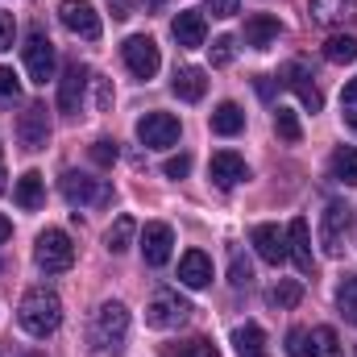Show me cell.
<instances>
[{
    "label": "cell",
    "mask_w": 357,
    "mask_h": 357,
    "mask_svg": "<svg viewBox=\"0 0 357 357\" xmlns=\"http://www.w3.org/2000/svg\"><path fill=\"white\" fill-rule=\"evenodd\" d=\"M17 320L29 337H50L59 324H63V299L50 291V287H33L21 295V307H17Z\"/></svg>",
    "instance_id": "6da1fadb"
},
{
    "label": "cell",
    "mask_w": 357,
    "mask_h": 357,
    "mask_svg": "<svg viewBox=\"0 0 357 357\" xmlns=\"http://www.w3.org/2000/svg\"><path fill=\"white\" fill-rule=\"evenodd\" d=\"M125 337H129V312H125V303H116V299L112 303H100L96 316H91V324H88V349L91 354L121 349Z\"/></svg>",
    "instance_id": "7a4b0ae2"
},
{
    "label": "cell",
    "mask_w": 357,
    "mask_h": 357,
    "mask_svg": "<svg viewBox=\"0 0 357 357\" xmlns=\"http://www.w3.org/2000/svg\"><path fill=\"white\" fill-rule=\"evenodd\" d=\"M33 262H38V270H46V274L71 270L75 266V245H71V237H67L63 229H46V233L38 237V245H33Z\"/></svg>",
    "instance_id": "3957f363"
},
{
    "label": "cell",
    "mask_w": 357,
    "mask_h": 357,
    "mask_svg": "<svg viewBox=\"0 0 357 357\" xmlns=\"http://www.w3.org/2000/svg\"><path fill=\"white\" fill-rule=\"evenodd\" d=\"M59 187H63V199L75 204V208H104V204H112L108 178H91V175H79V171H67V175L59 178Z\"/></svg>",
    "instance_id": "277c9868"
},
{
    "label": "cell",
    "mask_w": 357,
    "mask_h": 357,
    "mask_svg": "<svg viewBox=\"0 0 357 357\" xmlns=\"http://www.w3.org/2000/svg\"><path fill=\"white\" fill-rule=\"evenodd\" d=\"M287 354L291 357H341V341L328 324L320 328H295L287 337Z\"/></svg>",
    "instance_id": "5b68a950"
},
{
    "label": "cell",
    "mask_w": 357,
    "mask_h": 357,
    "mask_svg": "<svg viewBox=\"0 0 357 357\" xmlns=\"http://www.w3.org/2000/svg\"><path fill=\"white\" fill-rule=\"evenodd\" d=\"M121 59H125V67H129L137 79H154V75H158V67H162L158 42H154V38H146V33H133V38H125V46H121Z\"/></svg>",
    "instance_id": "8992f818"
},
{
    "label": "cell",
    "mask_w": 357,
    "mask_h": 357,
    "mask_svg": "<svg viewBox=\"0 0 357 357\" xmlns=\"http://www.w3.org/2000/svg\"><path fill=\"white\" fill-rule=\"evenodd\" d=\"M54 42L42 33V29H29V38H25V71H29V79L33 84H50L54 79Z\"/></svg>",
    "instance_id": "52a82bcc"
},
{
    "label": "cell",
    "mask_w": 357,
    "mask_h": 357,
    "mask_svg": "<svg viewBox=\"0 0 357 357\" xmlns=\"http://www.w3.org/2000/svg\"><path fill=\"white\" fill-rule=\"evenodd\" d=\"M349 225H354L349 208H345L341 199H333V204L324 208V216H320V245H324V254H328V258H341V254H345Z\"/></svg>",
    "instance_id": "ba28073f"
},
{
    "label": "cell",
    "mask_w": 357,
    "mask_h": 357,
    "mask_svg": "<svg viewBox=\"0 0 357 357\" xmlns=\"http://www.w3.org/2000/svg\"><path fill=\"white\" fill-rule=\"evenodd\" d=\"M178 133H183V125H178V116H171V112H146V116L137 121V137H142V146H150V150L175 146Z\"/></svg>",
    "instance_id": "9c48e42d"
},
{
    "label": "cell",
    "mask_w": 357,
    "mask_h": 357,
    "mask_svg": "<svg viewBox=\"0 0 357 357\" xmlns=\"http://www.w3.org/2000/svg\"><path fill=\"white\" fill-rule=\"evenodd\" d=\"M59 21L75 33V38H84V42H100V13L91 8L88 0H63L59 4Z\"/></svg>",
    "instance_id": "30bf717a"
},
{
    "label": "cell",
    "mask_w": 357,
    "mask_h": 357,
    "mask_svg": "<svg viewBox=\"0 0 357 357\" xmlns=\"http://www.w3.org/2000/svg\"><path fill=\"white\" fill-rule=\"evenodd\" d=\"M17 142H21V150H46V142H50L46 104H25V112L17 116Z\"/></svg>",
    "instance_id": "8fae6325"
},
{
    "label": "cell",
    "mask_w": 357,
    "mask_h": 357,
    "mask_svg": "<svg viewBox=\"0 0 357 357\" xmlns=\"http://www.w3.org/2000/svg\"><path fill=\"white\" fill-rule=\"evenodd\" d=\"M88 84H91V71L84 63H67L63 79H59V112L75 116L84 108V96H88Z\"/></svg>",
    "instance_id": "7c38bea8"
},
{
    "label": "cell",
    "mask_w": 357,
    "mask_h": 357,
    "mask_svg": "<svg viewBox=\"0 0 357 357\" xmlns=\"http://www.w3.org/2000/svg\"><path fill=\"white\" fill-rule=\"evenodd\" d=\"M187 312H191V307L178 299L175 291H158V295L146 303V324H150V328H178V324L187 320Z\"/></svg>",
    "instance_id": "4fadbf2b"
},
{
    "label": "cell",
    "mask_w": 357,
    "mask_h": 357,
    "mask_svg": "<svg viewBox=\"0 0 357 357\" xmlns=\"http://www.w3.org/2000/svg\"><path fill=\"white\" fill-rule=\"evenodd\" d=\"M171 245H175L171 225L154 220V225L142 229V258H146V266H167L171 262Z\"/></svg>",
    "instance_id": "5bb4252c"
},
{
    "label": "cell",
    "mask_w": 357,
    "mask_h": 357,
    "mask_svg": "<svg viewBox=\"0 0 357 357\" xmlns=\"http://www.w3.org/2000/svg\"><path fill=\"white\" fill-rule=\"evenodd\" d=\"M282 84L299 96V104H303L307 112H320V108H324V96H320L316 79H312V71H307L303 63H287V67H282Z\"/></svg>",
    "instance_id": "9a60e30c"
},
{
    "label": "cell",
    "mask_w": 357,
    "mask_h": 357,
    "mask_svg": "<svg viewBox=\"0 0 357 357\" xmlns=\"http://www.w3.org/2000/svg\"><path fill=\"white\" fill-rule=\"evenodd\" d=\"M208 175L216 187H237V183H245L250 178V167H245V158L241 154H233V150H216L212 154V162H208Z\"/></svg>",
    "instance_id": "2e32d148"
},
{
    "label": "cell",
    "mask_w": 357,
    "mask_h": 357,
    "mask_svg": "<svg viewBox=\"0 0 357 357\" xmlns=\"http://www.w3.org/2000/svg\"><path fill=\"white\" fill-rule=\"evenodd\" d=\"M250 241H254V250H258L262 262H270V266H282L287 262V233L278 225H258L250 233Z\"/></svg>",
    "instance_id": "e0dca14e"
},
{
    "label": "cell",
    "mask_w": 357,
    "mask_h": 357,
    "mask_svg": "<svg viewBox=\"0 0 357 357\" xmlns=\"http://www.w3.org/2000/svg\"><path fill=\"white\" fill-rule=\"evenodd\" d=\"M171 33H175V42L183 50H199L204 38H208V21H204V13H195V8H183L175 21H171Z\"/></svg>",
    "instance_id": "ac0fdd59"
},
{
    "label": "cell",
    "mask_w": 357,
    "mask_h": 357,
    "mask_svg": "<svg viewBox=\"0 0 357 357\" xmlns=\"http://www.w3.org/2000/svg\"><path fill=\"white\" fill-rule=\"evenodd\" d=\"M178 282L191 287V291H204V287L212 282V258H208L204 250H187V254L178 258Z\"/></svg>",
    "instance_id": "d6986e66"
},
{
    "label": "cell",
    "mask_w": 357,
    "mask_h": 357,
    "mask_svg": "<svg viewBox=\"0 0 357 357\" xmlns=\"http://www.w3.org/2000/svg\"><path fill=\"white\" fill-rule=\"evenodd\" d=\"M287 258H295V266L303 274L316 270V258H312V233H307V220H291L287 225Z\"/></svg>",
    "instance_id": "ffe728a7"
},
{
    "label": "cell",
    "mask_w": 357,
    "mask_h": 357,
    "mask_svg": "<svg viewBox=\"0 0 357 357\" xmlns=\"http://www.w3.org/2000/svg\"><path fill=\"white\" fill-rule=\"evenodd\" d=\"M278 17H270V13H254V17H245V46H254V50H270L274 46V38H278Z\"/></svg>",
    "instance_id": "44dd1931"
},
{
    "label": "cell",
    "mask_w": 357,
    "mask_h": 357,
    "mask_svg": "<svg viewBox=\"0 0 357 357\" xmlns=\"http://www.w3.org/2000/svg\"><path fill=\"white\" fill-rule=\"evenodd\" d=\"M13 199H17V208H25V212L42 208V199H46V178L38 175V171H25V175L17 178V191H13Z\"/></svg>",
    "instance_id": "7402d4cb"
},
{
    "label": "cell",
    "mask_w": 357,
    "mask_h": 357,
    "mask_svg": "<svg viewBox=\"0 0 357 357\" xmlns=\"http://www.w3.org/2000/svg\"><path fill=\"white\" fill-rule=\"evenodd\" d=\"M171 88H175L178 100L195 104V100H204V91H208V79H204V71H199V67H178L175 79H171Z\"/></svg>",
    "instance_id": "603a6c76"
},
{
    "label": "cell",
    "mask_w": 357,
    "mask_h": 357,
    "mask_svg": "<svg viewBox=\"0 0 357 357\" xmlns=\"http://www.w3.org/2000/svg\"><path fill=\"white\" fill-rule=\"evenodd\" d=\"M307 8H312V21H320V25H337L345 17H357V0H307Z\"/></svg>",
    "instance_id": "cb8c5ba5"
},
{
    "label": "cell",
    "mask_w": 357,
    "mask_h": 357,
    "mask_svg": "<svg viewBox=\"0 0 357 357\" xmlns=\"http://www.w3.org/2000/svg\"><path fill=\"white\" fill-rule=\"evenodd\" d=\"M241 129H245V112H241V104H233V100L216 104V112H212V133H220V137H237Z\"/></svg>",
    "instance_id": "d4e9b609"
},
{
    "label": "cell",
    "mask_w": 357,
    "mask_h": 357,
    "mask_svg": "<svg viewBox=\"0 0 357 357\" xmlns=\"http://www.w3.org/2000/svg\"><path fill=\"white\" fill-rule=\"evenodd\" d=\"M133 237H137V220L133 216H116L108 225V233H104V245H108V254H125L133 245Z\"/></svg>",
    "instance_id": "484cf974"
},
{
    "label": "cell",
    "mask_w": 357,
    "mask_h": 357,
    "mask_svg": "<svg viewBox=\"0 0 357 357\" xmlns=\"http://www.w3.org/2000/svg\"><path fill=\"white\" fill-rule=\"evenodd\" d=\"M328 167H333V178H337V183L357 187V150L354 146H337L333 158H328Z\"/></svg>",
    "instance_id": "4316f807"
},
{
    "label": "cell",
    "mask_w": 357,
    "mask_h": 357,
    "mask_svg": "<svg viewBox=\"0 0 357 357\" xmlns=\"http://www.w3.org/2000/svg\"><path fill=\"white\" fill-rule=\"evenodd\" d=\"M233 345H237L241 357H262V349H266V333H262L258 324H241V328H233Z\"/></svg>",
    "instance_id": "83f0119b"
},
{
    "label": "cell",
    "mask_w": 357,
    "mask_h": 357,
    "mask_svg": "<svg viewBox=\"0 0 357 357\" xmlns=\"http://www.w3.org/2000/svg\"><path fill=\"white\" fill-rule=\"evenodd\" d=\"M303 299V287L295 282V278H282V282H274L266 291V303L270 307H278V312H287V307H295Z\"/></svg>",
    "instance_id": "f1b7e54d"
},
{
    "label": "cell",
    "mask_w": 357,
    "mask_h": 357,
    "mask_svg": "<svg viewBox=\"0 0 357 357\" xmlns=\"http://www.w3.org/2000/svg\"><path fill=\"white\" fill-rule=\"evenodd\" d=\"M324 59L328 63H354L357 59V38L354 33H333L324 42Z\"/></svg>",
    "instance_id": "f546056e"
},
{
    "label": "cell",
    "mask_w": 357,
    "mask_h": 357,
    "mask_svg": "<svg viewBox=\"0 0 357 357\" xmlns=\"http://www.w3.org/2000/svg\"><path fill=\"white\" fill-rule=\"evenodd\" d=\"M229 282H233V287H250V282H254V266H250V258H245L237 245L229 250Z\"/></svg>",
    "instance_id": "4dcf8cb0"
},
{
    "label": "cell",
    "mask_w": 357,
    "mask_h": 357,
    "mask_svg": "<svg viewBox=\"0 0 357 357\" xmlns=\"http://www.w3.org/2000/svg\"><path fill=\"white\" fill-rule=\"evenodd\" d=\"M337 307H341V316H345L349 324H357V274L337 287Z\"/></svg>",
    "instance_id": "1f68e13d"
},
{
    "label": "cell",
    "mask_w": 357,
    "mask_h": 357,
    "mask_svg": "<svg viewBox=\"0 0 357 357\" xmlns=\"http://www.w3.org/2000/svg\"><path fill=\"white\" fill-rule=\"evenodd\" d=\"M274 129H278V137H282V142H299V137H303L299 116H295L291 108H274Z\"/></svg>",
    "instance_id": "d6a6232c"
},
{
    "label": "cell",
    "mask_w": 357,
    "mask_h": 357,
    "mask_svg": "<svg viewBox=\"0 0 357 357\" xmlns=\"http://www.w3.org/2000/svg\"><path fill=\"white\" fill-rule=\"evenodd\" d=\"M171 357H220V349L208 341V337H191V341H183L171 349Z\"/></svg>",
    "instance_id": "836d02e7"
},
{
    "label": "cell",
    "mask_w": 357,
    "mask_h": 357,
    "mask_svg": "<svg viewBox=\"0 0 357 357\" xmlns=\"http://www.w3.org/2000/svg\"><path fill=\"white\" fill-rule=\"evenodd\" d=\"M91 162H96V167H112V162H116V158H121V150H116V142H112V137H100V142H91Z\"/></svg>",
    "instance_id": "e575fe53"
},
{
    "label": "cell",
    "mask_w": 357,
    "mask_h": 357,
    "mask_svg": "<svg viewBox=\"0 0 357 357\" xmlns=\"http://www.w3.org/2000/svg\"><path fill=\"white\" fill-rule=\"evenodd\" d=\"M17 96H21V84H17V75H13V67H0V108H8V104H17Z\"/></svg>",
    "instance_id": "d590c367"
},
{
    "label": "cell",
    "mask_w": 357,
    "mask_h": 357,
    "mask_svg": "<svg viewBox=\"0 0 357 357\" xmlns=\"http://www.w3.org/2000/svg\"><path fill=\"white\" fill-rule=\"evenodd\" d=\"M233 54H237V42H233L229 33L212 42V67H229V63H233Z\"/></svg>",
    "instance_id": "8d00e7d4"
},
{
    "label": "cell",
    "mask_w": 357,
    "mask_h": 357,
    "mask_svg": "<svg viewBox=\"0 0 357 357\" xmlns=\"http://www.w3.org/2000/svg\"><path fill=\"white\" fill-rule=\"evenodd\" d=\"M137 4L150 13V8H162L167 0H116V4H112V17H121V21H125V17H133V8H137Z\"/></svg>",
    "instance_id": "74e56055"
},
{
    "label": "cell",
    "mask_w": 357,
    "mask_h": 357,
    "mask_svg": "<svg viewBox=\"0 0 357 357\" xmlns=\"http://www.w3.org/2000/svg\"><path fill=\"white\" fill-rule=\"evenodd\" d=\"M162 175L167 178H187L191 175V154H175V158H167V162H162Z\"/></svg>",
    "instance_id": "f35d334b"
},
{
    "label": "cell",
    "mask_w": 357,
    "mask_h": 357,
    "mask_svg": "<svg viewBox=\"0 0 357 357\" xmlns=\"http://www.w3.org/2000/svg\"><path fill=\"white\" fill-rule=\"evenodd\" d=\"M91 84H96V108H100V112H108V108H112V84H108L104 75H96Z\"/></svg>",
    "instance_id": "ab89813d"
},
{
    "label": "cell",
    "mask_w": 357,
    "mask_h": 357,
    "mask_svg": "<svg viewBox=\"0 0 357 357\" xmlns=\"http://www.w3.org/2000/svg\"><path fill=\"white\" fill-rule=\"evenodd\" d=\"M204 8H208L212 17H233V13L241 8V0H204Z\"/></svg>",
    "instance_id": "60d3db41"
},
{
    "label": "cell",
    "mask_w": 357,
    "mask_h": 357,
    "mask_svg": "<svg viewBox=\"0 0 357 357\" xmlns=\"http://www.w3.org/2000/svg\"><path fill=\"white\" fill-rule=\"evenodd\" d=\"M13 46V17L0 8V50H8Z\"/></svg>",
    "instance_id": "b9f144b4"
},
{
    "label": "cell",
    "mask_w": 357,
    "mask_h": 357,
    "mask_svg": "<svg viewBox=\"0 0 357 357\" xmlns=\"http://www.w3.org/2000/svg\"><path fill=\"white\" fill-rule=\"evenodd\" d=\"M341 100H345V104H357V75L349 79V84H345V91H341Z\"/></svg>",
    "instance_id": "7bdbcfd3"
},
{
    "label": "cell",
    "mask_w": 357,
    "mask_h": 357,
    "mask_svg": "<svg viewBox=\"0 0 357 357\" xmlns=\"http://www.w3.org/2000/svg\"><path fill=\"white\" fill-rule=\"evenodd\" d=\"M8 237H13V225H8V216H0V245H4Z\"/></svg>",
    "instance_id": "ee69618b"
},
{
    "label": "cell",
    "mask_w": 357,
    "mask_h": 357,
    "mask_svg": "<svg viewBox=\"0 0 357 357\" xmlns=\"http://www.w3.org/2000/svg\"><path fill=\"white\" fill-rule=\"evenodd\" d=\"M345 121H349V129H357V112H345Z\"/></svg>",
    "instance_id": "f6af8a7d"
},
{
    "label": "cell",
    "mask_w": 357,
    "mask_h": 357,
    "mask_svg": "<svg viewBox=\"0 0 357 357\" xmlns=\"http://www.w3.org/2000/svg\"><path fill=\"white\" fill-rule=\"evenodd\" d=\"M0 191H4V162H0Z\"/></svg>",
    "instance_id": "bcb514c9"
},
{
    "label": "cell",
    "mask_w": 357,
    "mask_h": 357,
    "mask_svg": "<svg viewBox=\"0 0 357 357\" xmlns=\"http://www.w3.org/2000/svg\"><path fill=\"white\" fill-rule=\"evenodd\" d=\"M29 357H38V354H29Z\"/></svg>",
    "instance_id": "7dc6e473"
}]
</instances>
